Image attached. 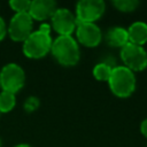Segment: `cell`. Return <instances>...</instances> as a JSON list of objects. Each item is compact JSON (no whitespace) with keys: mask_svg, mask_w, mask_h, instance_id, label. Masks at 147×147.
Returning a JSON list of instances; mask_svg holds the SVG:
<instances>
[{"mask_svg":"<svg viewBox=\"0 0 147 147\" xmlns=\"http://www.w3.org/2000/svg\"><path fill=\"white\" fill-rule=\"evenodd\" d=\"M51 53L57 63L63 67H74L80 59L78 42L71 36L56 37L52 42Z\"/></svg>","mask_w":147,"mask_h":147,"instance_id":"6da1fadb","label":"cell"},{"mask_svg":"<svg viewBox=\"0 0 147 147\" xmlns=\"http://www.w3.org/2000/svg\"><path fill=\"white\" fill-rule=\"evenodd\" d=\"M110 91L118 98H127L133 94L137 85L134 72L124 65H116L113 68L108 80Z\"/></svg>","mask_w":147,"mask_h":147,"instance_id":"7a4b0ae2","label":"cell"},{"mask_svg":"<svg viewBox=\"0 0 147 147\" xmlns=\"http://www.w3.org/2000/svg\"><path fill=\"white\" fill-rule=\"evenodd\" d=\"M52 42L51 34L39 30L32 31V33L23 41V53L29 59H41L51 52Z\"/></svg>","mask_w":147,"mask_h":147,"instance_id":"3957f363","label":"cell"},{"mask_svg":"<svg viewBox=\"0 0 147 147\" xmlns=\"http://www.w3.org/2000/svg\"><path fill=\"white\" fill-rule=\"evenodd\" d=\"M25 83V72L16 63L6 64L0 71V86L2 91L17 93Z\"/></svg>","mask_w":147,"mask_h":147,"instance_id":"277c9868","label":"cell"},{"mask_svg":"<svg viewBox=\"0 0 147 147\" xmlns=\"http://www.w3.org/2000/svg\"><path fill=\"white\" fill-rule=\"evenodd\" d=\"M121 60L124 63V67L131 71H142L147 68V52L142 46L127 44L119 52Z\"/></svg>","mask_w":147,"mask_h":147,"instance_id":"5b68a950","label":"cell"},{"mask_svg":"<svg viewBox=\"0 0 147 147\" xmlns=\"http://www.w3.org/2000/svg\"><path fill=\"white\" fill-rule=\"evenodd\" d=\"M106 11V3L102 0H82L76 5L77 23H94Z\"/></svg>","mask_w":147,"mask_h":147,"instance_id":"8992f818","label":"cell"},{"mask_svg":"<svg viewBox=\"0 0 147 147\" xmlns=\"http://www.w3.org/2000/svg\"><path fill=\"white\" fill-rule=\"evenodd\" d=\"M33 28V20L28 13L15 14L7 28L9 37L14 41H24L31 33Z\"/></svg>","mask_w":147,"mask_h":147,"instance_id":"52a82bcc","label":"cell"},{"mask_svg":"<svg viewBox=\"0 0 147 147\" xmlns=\"http://www.w3.org/2000/svg\"><path fill=\"white\" fill-rule=\"evenodd\" d=\"M52 28L59 36H71L76 31L77 20L72 11L67 8H57L51 17Z\"/></svg>","mask_w":147,"mask_h":147,"instance_id":"ba28073f","label":"cell"},{"mask_svg":"<svg viewBox=\"0 0 147 147\" xmlns=\"http://www.w3.org/2000/svg\"><path fill=\"white\" fill-rule=\"evenodd\" d=\"M76 37L85 47H96L102 40V32L95 23H77Z\"/></svg>","mask_w":147,"mask_h":147,"instance_id":"9c48e42d","label":"cell"},{"mask_svg":"<svg viewBox=\"0 0 147 147\" xmlns=\"http://www.w3.org/2000/svg\"><path fill=\"white\" fill-rule=\"evenodd\" d=\"M56 9V2L53 0H33L30 3L28 14L31 16L32 20L46 21L53 16Z\"/></svg>","mask_w":147,"mask_h":147,"instance_id":"30bf717a","label":"cell"},{"mask_svg":"<svg viewBox=\"0 0 147 147\" xmlns=\"http://www.w3.org/2000/svg\"><path fill=\"white\" fill-rule=\"evenodd\" d=\"M106 42L110 47H116V48H123L125 45L129 44V37H127V31L126 29L122 26H113L110 28L105 36Z\"/></svg>","mask_w":147,"mask_h":147,"instance_id":"8fae6325","label":"cell"},{"mask_svg":"<svg viewBox=\"0 0 147 147\" xmlns=\"http://www.w3.org/2000/svg\"><path fill=\"white\" fill-rule=\"evenodd\" d=\"M126 31L130 44L144 46L147 42V24L145 22H134L126 29Z\"/></svg>","mask_w":147,"mask_h":147,"instance_id":"7c38bea8","label":"cell"},{"mask_svg":"<svg viewBox=\"0 0 147 147\" xmlns=\"http://www.w3.org/2000/svg\"><path fill=\"white\" fill-rule=\"evenodd\" d=\"M113 68L114 67H111L107 62H100V63L95 64L94 68H93V70H92L93 77L96 80H100V82H108L109 80V77L111 75Z\"/></svg>","mask_w":147,"mask_h":147,"instance_id":"4fadbf2b","label":"cell"},{"mask_svg":"<svg viewBox=\"0 0 147 147\" xmlns=\"http://www.w3.org/2000/svg\"><path fill=\"white\" fill-rule=\"evenodd\" d=\"M16 105V96L14 93L2 91L0 93V113H9Z\"/></svg>","mask_w":147,"mask_h":147,"instance_id":"5bb4252c","label":"cell"},{"mask_svg":"<svg viewBox=\"0 0 147 147\" xmlns=\"http://www.w3.org/2000/svg\"><path fill=\"white\" fill-rule=\"evenodd\" d=\"M139 5L140 2L138 0H115L113 1V6L122 13L134 11Z\"/></svg>","mask_w":147,"mask_h":147,"instance_id":"9a60e30c","label":"cell"},{"mask_svg":"<svg viewBox=\"0 0 147 147\" xmlns=\"http://www.w3.org/2000/svg\"><path fill=\"white\" fill-rule=\"evenodd\" d=\"M30 3H31V1H29V0H11V1H9L10 8L16 14L28 13L29 8H30Z\"/></svg>","mask_w":147,"mask_h":147,"instance_id":"2e32d148","label":"cell"},{"mask_svg":"<svg viewBox=\"0 0 147 147\" xmlns=\"http://www.w3.org/2000/svg\"><path fill=\"white\" fill-rule=\"evenodd\" d=\"M39 105H40V102H39V99H38V98H36V96H30V98H28V99L25 100V102H24V109H25L26 111L31 113V111H34V110L39 107Z\"/></svg>","mask_w":147,"mask_h":147,"instance_id":"e0dca14e","label":"cell"},{"mask_svg":"<svg viewBox=\"0 0 147 147\" xmlns=\"http://www.w3.org/2000/svg\"><path fill=\"white\" fill-rule=\"evenodd\" d=\"M6 34H7V25L5 20L0 16V41L6 37Z\"/></svg>","mask_w":147,"mask_h":147,"instance_id":"ac0fdd59","label":"cell"},{"mask_svg":"<svg viewBox=\"0 0 147 147\" xmlns=\"http://www.w3.org/2000/svg\"><path fill=\"white\" fill-rule=\"evenodd\" d=\"M51 29H52V26H51V24H48V23H41V25L39 26V31H41V32H44V33H47V34H51Z\"/></svg>","mask_w":147,"mask_h":147,"instance_id":"d6986e66","label":"cell"},{"mask_svg":"<svg viewBox=\"0 0 147 147\" xmlns=\"http://www.w3.org/2000/svg\"><path fill=\"white\" fill-rule=\"evenodd\" d=\"M140 132L144 137L147 138V118H145L141 123H140Z\"/></svg>","mask_w":147,"mask_h":147,"instance_id":"ffe728a7","label":"cell"},{"mask_svg":"<svg viewBox=\"0 0 147 147\" xmlns=\"http://www.w3.org/2000/svg\"><path fill=\"white\" fill-rule=\"evenodd\" d=\"M15 147H32V146L29 145V144H18V145H16Z\"/></svg>","mask_w":147,"mask_h":147,"instance_id":"44dd1931","label":"cell"},{"mask_svg":"<svg viewBox=\"0 0 147 147\" xmlns=\"http://www.w3.org/2000/svg\"><path fill=\"white\" fill-rule=\"evenodd\" d=\"M0 147H1V139H0Z\"/></svg>","mask_w":147,"mask_h":147,"instance_id":"7402d4cb","label":"cell"},{"mask_svg":"<svg viewBox=\"0 0 147 147\" xmlns=\"http://www.w3.org/2000/svg\"><path fill=\"white\" fill-rule=\"evenodd\" d=\"M0 114H1V113H0Z\"/></svg>","mask_w":147,"mask_h":147,"instance_id":"603a6c76","label":"cell"}]
</instances>
